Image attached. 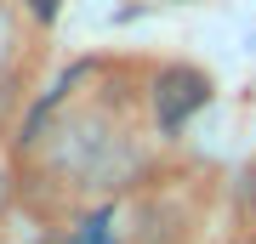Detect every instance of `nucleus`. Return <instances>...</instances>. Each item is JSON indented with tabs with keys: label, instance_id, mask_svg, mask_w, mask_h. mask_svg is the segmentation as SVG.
Wrapping results in <instances>:
<instances>
[{
	"label": "nucleus",
	"instance_id": "nucleus-3",
	"mask_svg": "<svg viewBox=\"0 0 256 244\" xmlns=\"http://www.w3.org/2000/svg\"><path fill=\"white\" fill-rule=\"evenodd\" d=\"M23 6H28V17H34V23H52L57 11H63V0H23Z\"/></svg>",
	"mask_w": 256,
	"mask_h": 244
},
{
	"label": "nucleus",
	"instance_id": "nucleus-1",
	"mask_svg": "<svg viewBox=\"0 0 256 244\" xmlns=\"http://www.w3.org/2000/svg\"><path fill=\"white\" fill-rule=\"evenodd\" d=\"M205 102H210V74L194 68V63H165L154 80H148V108H154L160 136H176Z\"/></svg>",
	"mask_w": 256,
	"mask_h": 244
},
{
	"label": "nucleus",
	"instance_id": "nucleus-2",
	"mask_svg": "<svg viewBox=\"0 0 256 244\" xmlns=\"http://www.w3.org/2000/svg\"><path fill=\"white\" fill-rule=\"evenodd\" d=\"M74 244H108V216H97V222H86L80 233H74Z\"/></svg>",
	"mask_w": 256,
	"mask_h": 244
}]
</instances>
